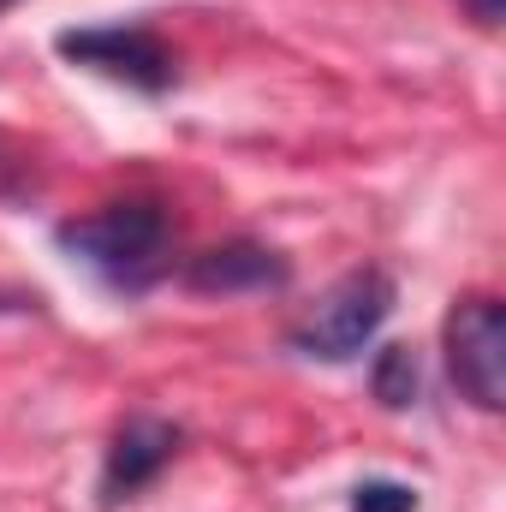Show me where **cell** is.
I'll return each mask as SVG.
<instances>
[{"mask_svg":"<svg viewBox=\"0 0 506 512\" xmlns=\"http://www.w3.org/2000/svg\"><path fill=\"white\" fill-rule=\"evenodd\" d=\"M54 239H60V251L72 256V262H84L108 286L143 292L161 274V256H167V215H161V203L131 197V203L90 209L78 221H60Z\"/></svg>","mask_w":506,"mask_h":512,"instance_id":"cell-1","label":"cell"},{"mask_svg":"<svg viewBox=\"0 0 506 512\" xmlns=\"http://www.w3.org/2000/svg\"><path fill=\"white\" fill-rule=\"evenodd\" d=\"M387 316H393V280L381 268H358L292 328V352L322 358V364H346L376 340Z\"/></svg>","mask_w":506,"mask_h":512,"instance_id":"cell-2","label":"cell"},{"mask_svg":"<svg viewBox=\"0 0 506 512\" xmlns=\"http://www.w3.org/2000/svg\"><path fill=\"white\" fill-rule=\"evenodd\" d=\"M447 370L477 411L506 405V310L501 298H459L447 316Z\"/></svg>","mask_w":506,"mask_h":512,"instance_id":"cell-3","label":"cell"},{"mask_svg":"<svg viewBox=\"0 0 506 512\" xmlns=\"http://www.w3.org/2000/svg\"><path fill=\"white\" fill-rule=\"evenodd\" d=\"M54 48H60L72 66H90V72L120 78V84H131V90H149V96H161V90L173 84V48H167L155 30H143V24H90V30H66Z\"/></svg>","mask_w":506,"mask_h":512,"instance_id":"cell-4","label":"cell"},{"mask_svg":"<svg viewBox=\"0 0 506 512\" xmlns=\"http://www.w3.org/2000/svg\"><path fill=\"white\" fill-rule=\"evenodd\" d=\"M179 453V429L161 417H131L114 435L108 459H102V507H120L131 495H143Z\"/></svg>","mask_w":506,"mask_h":512,"instance_id":"cell-5","label":"cell"},{"mask_svg":"<svg viewBox=\"0 0 506 512\" xmlns=\"http://www.w3.org/2000/svg\"><path fill=\"white\" fill-rule=\"evenodd\" d=\"M286 274H292L286 256L268 251V245H251V239L215 245V251H203L185 268V280H191L197 292H280Z\"/></svg>","mask_w":506,"mask_h":512,"instance_id":"cell-6","label":"cell"},{"mask_svg":"<svg viewBox=\"0 0 506 512\" xmlns=\"http://www.w3.org/2000/svg\"><path fill=\"white\" fill-rule=\"evenodd\" d=\"M376 399L387 411H405L417 399V358H411V346H387L376 358Z\"/></svg>","mask_w":506,"mask_h":512,"instance_id":"cell-7","label":"cell"},{"mask_svg":"<svg viewBox=\"0 0 506 512\" xmlns=\"http://www.w3.org/2000/svg\"><path fill=\"white\" fill-rule=\"evenodd\" d=\"M352 512H417V495L393 477H370L352 489Z\"/></svg>","mask_w":506,"mask_h":512,"instance_id":"cell-8","label":"cell"},{"mask_svg":"<svg viewBox=\"0 0 506 512\" xmlns=\"http://www.w3.org/2000/svg\"><path fill=\"white\" fill-rule=\"evenodd\" d=\"M471 18H483V24H501V0H459Z\"/></svg>","mask_w":506,"mask_h":512,"instance_id":"cell-9","label":"cell"},{"mask_svg":"<svg viewBox=\"0 0 506 512\" xmlns=\"http://www.w3.org/2000/svg\"><path fill=\"white\" fill-rule=\"evenodd\" d=\"M30 191V179L24 173H6V161H0V197H24Z\"/></svg>","mask_w":506,"mask_h":512,"instance_id":"cell-10","label":"cell"},{"mask_svg":"<svg viewBox=\"0 0 506 512\" xmlns=\"http://www.w3.org/2000/svg\"><path fill=\"white\" fill-rule=\"evenodd\" d=\"M0 6H12V0H0Z\"/></svg>","mask_w":506,"mask_h":512,"instance_id":"cell-11","label":"cell"}]
</instances>
